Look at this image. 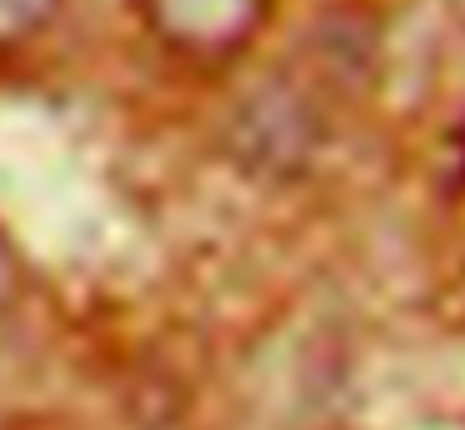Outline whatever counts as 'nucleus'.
Instances as JSON below:
<instances>
[{"label": "nucleus", "instance_id": "2", "mask_svg": "<svg viewBox=\"0 0 465 430\" xmlns=\"http://www.w3.org/2000/svg\"><path fill=\"white\" fill-rule=\"evenodd\" d=\"M61 0H0V50L25 45L55 20Z\"/></svg>", "mask_w": 465, "mask_h": 430}, {"label": "nucleus", "instance_id": "1", "mask_svg": "<svg viewBox=\"0 0 465 430\" xmlns=\"http://www.w3.org/2000/svg\"><path fill=\"white\" fill-rule=\"evenodd\" d=\"M135 15L161 55L191 70H215L241 60L261 40L275 0H135Z\"/></svg>", "mask_w": 465, "mask_h": 430}]
</instances>
